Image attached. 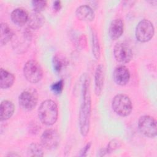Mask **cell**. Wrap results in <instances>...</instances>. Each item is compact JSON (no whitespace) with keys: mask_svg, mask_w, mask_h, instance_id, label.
Here are the masks:
<instances>
[{"mask_svg":"<svg viewBox=\"0 0 157 157\" xmlns=\"http://www.w3.org/2000/svg\"><path fill=\"white\" fill-rule=\"evenodd\" d=\"M114 112L121 117L128 116L132 109V105L129 98L123 94H118L114 96L112 102Z\"/></svg>","mask_w":157,"mask_h":157,"instance_id":"3","label":"cell"},{"mask_svg":"<svg viewBox=\"0 0 157 157\" xmlns=\"http://www.w3.org/2000/svg\"><path fill=\"white\" fill-rule=\"evenodd\" d=\"M92 42H93V53L96 59H99L101 55L100 45L99 39L96 32L92 30Z\"/></svg>","mask_w":157,"mask_h":157,"instance_id":"22","label":"cell"},{"mask_svg":"<svg viewBox=\"0 0 157 157\" xmlns=\"http://www.w3.org/2000/svg\"><path fill=\"white\" fill-rule=\"evenodd\" d=\"M82 84V101L79 111V128L82 136H86L90 129L91 101L90 91V81L87 76H83Z\"/></svg>","mask_w":157,"mask_h":157,"instance_id":"1","label":"cell"},{"mask_svg":"<svg viewBox=\"0 0 157 157\" xmlns=\"http://www.w3.org/2000/svg\"><path fill=\"white\" fill-rule=\"evenodd\" d=\"M120 146V142L117 140L113 139V140H112L109 143V144L107 145V148H106V150L107 151V153H111L112 151L118 148Z\"/></svg>","mask_w":157,"mask_h":157,"instance_id":"25","label":"cell"},{"mask_svg":"<svg viewBox=\"0 0 157 157\" xmlns=\"http://www.w3.org/2000/svg\"><path fill=\"white\" fill-rule=\"evenodd\" d=\"M45 23L44 17L40 13L34 12L29 15L27 21L28 26L33 29H37L41 28Z\"/></svg>","mask_w":157,"mask_h":157,"instance_id":"17","label":"cell"},{"mask_svg":"<svg viewBox=\"0 0 157 157\" xmlns=\"http://www.w3.org/2000/svg\"><path fill=\"white\" fill-rule=\"evenodd\" d=\"M31 4L34 12L40 13L44 10L47 6V1H33Z\"/></svg>","mask_w":157,"mask_h":157,"instance_id":"24","label":"cell"},{"mask_svg":"<svg viewBox=\"0 0 157 157\" xmlns=\"http://www.w3.org/2000/svg\"><path fill=\"white\" fill-rule=\"evenodd\" d=\"M138 127L140 131L146 137L154 138L156 136V121L150 115H144L138 121Z\"/></svg>","mask_w":157,"mask_h":157,"instance_id":"7","label":"cell"},{"mask_svg":"<svg viewBox=\"0 0 157 157\" xmlns=\"http://www.w3.org/2000/svg\"><path fill=\"white\" fill-rule=\"evenodd\" d=\"M104 82V70L102 65L97 66L94 74V91L97 96H99L102 91Z\"/></svg>","mask_w":157,"mask_h":157,"instance_id":"15","label":"cell"},{"mask_svg":"<svg viewBox=\"0 0 157 157\" xmlns=\"http://www.w3.org/2000/svg\"><path fill=\"white\" fill-rule=\"evenodd\" d=\"M14 81L15 77L12 73L2 68L0 69V87L1 89H7L11 87Z\"/></svg>","mask_w":157,"mask_h":157,"instance_id":"18","label":"cell"},{"mask_svg":"<svg viewBox=\"0 0 157 157\" xmlns=\"http://www.w3.org/2000/svg\"><path fill=\"white\" fill-rule=\"evenodd\" d=\"M12 39L13 48L18 50L20 53L21 50L24 52L25 50L27 49L29 45L31 35L30 31L26 29L16 34L14 33Z\"/></svg>","mask_w":157,"mask_h":157,"instance_id":"10","label":"cell"},{"mask_svg":"<svg viewBox=\"0 0 157 157\" xmlns=\"http://www.w3.org/2000/svg\"><path fill=\"white\" fill-rule=\"evenodd\" d=\"M43 147L48 150L56 148L59 143V136L56 130L53 129H46L40 137Z\"/></svg>","mask_w":157,"mask_h":157,"instance_id":"9","label":"cell"},{"mask_svg":"<svg viewBox=\"0 0 157 157\" xmlns=\"http://www.w3.org/2000/svg\"><path fill=\"white\" fill-rule=\"evenodd\" d=\"M86 37L85 36H82L79 40V46H82V47L84 48V45H86Z\"/></svg>","mask_w":157,"mask_h":157,"instance_id":"28","label":"cell"},{"mask_svg":"<svg viewBox=\"0 0 157 157\" xmlns=\"http://www.w3.org/2000/svg\"><path fill=\"white\" fill-rule=\"evenodd\" d=\"M15 107L13 104L8 100H4L0 105L1 121H5L9 119L13 114Z\"/></svg>","mask_w":157,"mask_h":157,"instance_id":"16","label":"cell"},{"mask_svg":"<svg viewBox=\"0 0 157 157\" xmlns=\"http://www.w3.org/2000/svg\"><path fill=\"white\" fill-rule=\"evenodd\" d=\"M58 115L57 105L53 101L47 99L40 104L38 109V116L43 124L47 126L53 125L57 120Z\"/></svg>","mask_w":157,"mask_h":157,"instance_id":"2","label":"cell"},{"mask_svg":"<svg viewBox=\"0 0 157 157\" xmlns=\"http://www.w3.org/2000/svg\"><path fill=\"white\" fill-rule=\"evenodd\" d=\"M52 64L55 71L56 72H59L63 68L66 66L67 62L66 59H64L63 57L56 55L53 58Z\"/></svg>","mask_w":157,"mask_h":157,"instance_id":"20","label":"cell"},{"mask_svg":"<svg viewBox=\"0 0 157 157\" xmlns=\"http://www.w3.org/2000/svg\"><path fill=\"white\" fill-rule=\"evenodd\" d=\"M23 75L27 81L36 83L42 79L43 71L38 62L35 60H29L24 66Z\"/></svg>","mask_w":157,"mask_h":157,"instance_id":"4","label":"cell"},{"mask_svg":"<svg viewBox=\"0 0 157 157\" xmlns=\"http://www.w3.org/2000/svg\"><path fill=\"white\" fill-rule=\"evenodd\" d=\"M43 146L38 144L33 143L30 144L28 148V156H42Z\"/></svg>","mask_w":157,"mask_h":157,"instance_id":"21","label":"cell"},{"mask_svg":"<svg viewBox=\"0 0 157 157\" xmlns=\"http://www.w3.org/2000/svg\"><path fill=\"white\" fill-rule=\"evenodd\" d=\"M91 142L88 143V144L81 150V151H80V155H80V156H86L88 151L90 150V147H91Z\"/></svg>","mask_w":157,"mask_h":157,"instance_id":"26","label":"cell"},{"mask_svg":"<svg viewBox=\"0 0 157 157\" xmlns=\"http://www.w3.org/2000/svg\"><path fill=\"white\" fill-rule=\"evenodd\" d=\"M124 25L123 21L117 18L112 21L109 28V35L111 39L117 40L120 38L123 33Z\"/></svg>","mask_w":157,"mask_h":157,"instance_id":"12","label":"cell"},{"mask_svg":"<svg viewBox=\"0 0 157 157\" xmlns=\"http://www.w3.org/2000/svg\"><path fill=\"white\" fill-rule=\"evenodd\" d=\"M51 90L55 94H60L64 88V80L61 79L55 83H53L50 86Z\"/></svg>","mask_w":157,"mask_h":157,"instance_id":"23","label":"cell"},{"mask_svg":"<svg viewBox=\"0 0 157 157\" xmlns=\"http://www.w3.org/2000/svg\"><path fill=\"white\" fill-rule=\"evenodd\" d=\"M154 33V26L148 20H142L136 26V37L140 42H147L150 40L153 37Z\"/></svg>","mask_w":157,"mask_h":157,"instance_id":"6","label":"cell"},{"mask_svg":"<svg viewBox=\"0 0 157 157\" xmlns=\"http://www.w3.org/2000/svg\"><path fill=\"white\" fill-rule=\"evenodd\" d=\"M28 17L29 15L27 11L23 8H17L14 9L10 15L12 22L18 26H23L26 24L28 21Z\"/></svg>","mask_w":157,"mask_h":157,"instance_id":"13","label":"cell"},{"mask_svg":"<svg viewBox=\"0 0 157 157\" xmlns=\"http://www.w3.org/2000/svg\"><path fill=\"white\" fill-rule=\"evenodd\" d=\"M77 18L80 20L85 21H91L94 19V12L93 9L88 5L79 6L75 11Z\"/></svg>","mask_w":157,"mask_h":157,"instance_id":"14","label":"cell"},{"mask_svg":"<svg viewBox=\"0 0 157 157\" xmlns=\"http://www.w3.org/2000/svg\"><path fill=\"white\" fill-rule=\"evenodd\" d=\"M116 60L121 63H128L132 58V52L130 47L123 42L117 43L113 48Z\"/></svg>","mask_w":157,"mask_h":157,"instance_id":"8","label":"cell"},{"mask_svg":"<svg viewBox=\"0 0 157 157\" xmlns=\"http://www.w3.org/2000/svg\"><path fill=\"white\" fill-rule=\"evenodd\" d=\"M38 101L37 91L34 88H28L21 93L18 97V103L21 108L26 111L33 110Z\"/></svg>","mask_w":157,"mask_h":157,"instance_id":"5","label":"cell"},{"mask_svg":"<svg viewBox=\"0 0 157 157\" xmlns=\"http://www.w3.org/2000/svg\"><path fill=\"white\" fill-rule=\"evenodd\" d=\"M14 35L13 31L6 23H1L0 26V44L1 46L6 45Z\"/></svg>","mask_w":157,"mask_h":157,"instance_id":"19","label":"cell"},{"mask_svg":"<svg viewBox=\"0 0 157 157\" xmlns=\"http://www.w3.org/2000/svg\"><path fill=\"white\" fill-rule=\"evenodd\" d=\"M114 82L118 85H125L130 79L129 69L124 66L121 65L116 67L113 72Z\"/></svg>","mask_w":157,"mask_h":157,"instance_id":"11","label":"cell"},{"mask_svg":"<svg viewBox=\"0 0 157 157\" xmlns=\"http://www.w3.org/2000/svg\"><path fill=\"white\" fill-rule=\"evenodd\" d=\"M53 9L55 11H59L61 9V2L59 1H54L53 4Z\"/></svg>","mask_w":157,"mask_h":157,"instance_id":"27","label":"cell"}]
</instances>
